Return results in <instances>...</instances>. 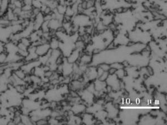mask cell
<instances>
[{
	"label": "cell",
	"instance_id": "16",
	"mask_svg": "<svg viewBox=\"0 0 167 125\" xmlns=\"http://www.w3.org/2000/svg\"><path fill=\"white\" fill-rule=\"evenodd\" d=\"M5 52V43L0 42V54Z\"/></svg>",
	"mask_w": 167,
	"mask_h": 125
},
{
	"label": "cell",
	"instance_id": "3",
	"mask_svg": "<svg viewBox=\"0 0 167 125\" xmlns=\"http://www.w3.org/2000/svg\"><path fill=\"white\" fill-rule=\"evenodd\" d=\"M44 22V15L41 12L36 15L34 20V30L36 31L40 29L42 24Z\"/></svg>",
	"mask_w": 167,
	"mask_h": 125
},
{
	"label": "cell",
	"instance_id": "20",
	"mask_svg": "<svg viewBox=\"0 0 167 125\" xmlns=\"http://www.w3.org/2000/svg\"><path fill=\"white\" fill-rule=\"evenodd\" d=\"M0 4H1V0H0Z\"/></svg>",
	"mask_w": 167,
	"mask_h": 125
},
{
	"label": "cell",
	"instance_id": "6",
	"mask_svg": "<svg viewBox=\"0 0 167 125\" xmlns=\"http://www.w3.org/2000/svg\"><path fill=\"white\" fill-rule=\"evenodd\" d=\"M11 30L13 34L20 33L23 30L21 24H15L10 25Z\"/></svg>",
	"mask_w": 167,
	"mask_h": 125
},
{
	"label": "cell",
	"instance_id": "10",
	"mask_svg": "<svg viewBox=\"0 0 167 125\" xmlns=\"http://www.w3.org/2000/svg\"><path fill=\"white\" fill-rule=\"evenodd\" d=\"M13 73L18 76V78L22 79V80H24V78H25V77L27 75L26 73L23 71L22 70L21 68H19L18 70H16L15 71H13Z\"/></svg>",
	"mask_w": 167,
	"mask_h": 125
},
{
	"label": "cell",
	"instance_id": "15",
	"mask_svg": "<svg viewBox=\"0 0 167 125\" xmlns=\"http://www.w3.org/2000/svg\"><path fill=\"white\" fill-rule=\"evenodd\" d=\"M18 49H21V50H27V49L28 47L26 46L25 45H23L22 43H21V42L19 41V42L18 43Z\"/></svg>",
	"mask_w": 167,
	"mask_h": 125
},
{
	"label": "cell",
	"instance_id": "21",
	"mask_svg": "<svg viewBox=\"0 0 167 125\" xmlns=\"http://www.w3.org/2000/svg\"><path fill=\"white\" fill-rule=\"evenodd\" d=\"M0 106H1V104H0Z\"/></svg>",
	"mask_w": 167,
	"mask_h": 125
},
{
	"label": "cell",
	"instance_id": "8",
	"mask_svg": "<svg viewBox=\"0 0 167 125\" xmlns=\"http://www.w3.org/2000/svg\"><path fill=\"white\" fill-rule=\"evenodd\" d=\"M21 121L23 124V125H33L32 122L31 121L30 116L26 115H21Z\"/></svg>",
	"mask_w": 167,
	"mask_h": 125
},
{
	"label": "cell",
	"instance_id": "2",
	"mask_svg": "<svg viewBox=\"0 0 167 125\" xmlns=\"http://www.w3.org/2000/svg\"><path fill=\"white\" fill-rule=\"evenodd\" d=\"M50 50V47L49 43H46L37 46L36 48V52L39 57H40L48 54Z\"/></svg>",
	"mask_w": 167,
	"mask_h": 125
},
{
	"label": "cell",
	"instance_id": "11",
	"mask_svg": "<svg viewBox=\"0 0 167 125\" xmlns=\"http://www.w3.org/2000/svg\"><path fill=\"white\" fill-rule=\"evenodd\" d=\"M23 45H25L27 47L30 46L31 45V42L29 37H22L20 41Z\"/></svg>",
	"mask_w": 167,
	"mask_h": 125
},
{
	"label": "cell",
	"instance_id": "13",
	"mask_svg": "<svg viewBox=\"0 0 167 125\" xmlns=\"http://www.w3.org/2000/svg\"><path fill=\"white\" fill-rule=\"evenodd\" d=\"M7 54L6 52H3L0 54V65L6 63Z\"/></svg>",
	"mask_w": 167,
	"mask_h": 125
},
{
	"label": "cell",
	"instance_id": "14",
	"mask_svg": "<svg viewBox=\"0 0 167 125\" xmlns=\"http://www.w3.org/2000/svg\"><path fill=\"white\" fill-rule=\"evenodd\" d=\"M33 9L32 5H27L24 4L22 7V10L23 11H31Z\"/></svg>",
	"mask_w": 167,
	"mask_h": 125
},
{
	"label": "cell",
	"instance_id": "19",
	"mask_svg": "<svg viewBox=\"0 0 167 125\" xmlns=\"http://www.w3.org/2000/svg\"><path fill=\"white\" fill-rule=\"evenodd\" d=\"M2 13L0 12V18H1V17L2 16Z\"/></svg>",
	"mask_w": 167,
	"mask_h": 125
},
{
	"label": "cell",
	"instance_id": "17",
	"mask_svg": "<svg viewBox=\"0 0 167 125\" xmlns=\"http://www.w3.org/2000/svg\"><path fill=\"white\" fill-rule=\"evenodd\" d=\"M116 71V69L114 68H110V70H109V72L110 75H113L114 73H115V72Z\"/></svg>",
	"mask_w": 167,
	"mask_h": 125
},
{
	"label": "cell",
	"instance_id": "4",
	"mask_svg": "<svg viewBox=\"0 0 167 125\" xmlns=\"http://www.w3.org/2000/svg\"><path fill=\"white\" fill-rule=\"evenodd\" d=\"M18 46L11 41H9L5 44V52L7 54H17L18 52Z\"/></svg>",
	"mask_w": 167,
	"mask_h": 125
},
{
	"label": "cell",
	"instance_id": "18",
	"mask_svg": "<svg viewBox=\"0 0 167 125\" xmlns=\"http://www.w3.org/2000/svg\"><path fill=\"white\" fill-rule=\"evenodd\" d=\"M147 68H148V71L149 72L150 75H153V71L152 68L151 67H150L149 66Z\"/></svg>",
	"mask_w": 167,
	"mask_h": 125
},
{
	"label": "cell",
	"instance_id": "12",
	"mask_svg": "<svg viewBox=\"0 0 167 125\" xmlns=\"http://www.w3.org/2000/svg\"><path fill=\"white\" fill-rule=\"evenodd\" d=\"M11 120L7 117L0 116V125H8L9 121Z\"/></svg>",
	"mask_w": 167,
	"mask_h": 125
},
{
	"label": "cell",
	"instance_id": "1",
	"mask_svg": "<svg viewBox=\"0 0 167 125\" xmlns=\"http://www.w3.org/2000/svg\"><path fill=\"white\" fill-rule=\"evenodd\" d=\"M40 65H41V64L40 61H39V60H36L35 61L26 62L23 63L20 68L25 72L26 74L29 75L32 69L35 68V67H37V66H39Z\"/></svg>",
	"mask_w": 167,
	"mask_h": 125
},
{
	"label": "cell",
	"instance_id": "5",
	"mask_svg": "<svg viewBox=\"0 0 167 125\" xmlns=\"http://www.w3.org/2000/svg\"><path fill=\"white\" fill-rule=\"evenodd\" d=\"M10 0H1L0 12L2 15L5 14L9 8Z\"/></svg>",
	"mask_w": 167,
	"mask_h": 125
},
{
	"label": "cell",
	"instance_id": "9",
	"mask_svg": "<svg viewBox=\"0 0 167 125\" xmlns=\"http://www.w3.org/2000/svg\"><path fill=\"white\" fill-rule=\"evenodd\" d=\"M41 37L38 34L37 32L36 31H34L31 33V35H30L29 38L30 39V40L31 41V43H33V42H35L40 40Z\"/></svg>",
	"mask_w": 167,
	"mask_h": 125
},
{
	"label": "cell",
	"instance_id": "7",
	"mask_svg": "<svg viewBox=\"0 0 167 125\" xmlns=\"http://www.w3.org/2000/svg\"><path fill=\"white\" fill-rule=\"evenodd\" d=\"M11 25V22L7 18L5 14L2 15L0 18V26L1 27H9Z\"/></svg>",
	"mask_w": 167,
	"mask_h": 125
}]
</instances>
